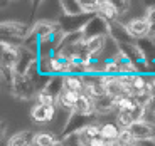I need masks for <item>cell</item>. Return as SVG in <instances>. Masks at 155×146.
<instances>
[{"mask_svg": "<svg viewBox=\"0 0 155 146\" xmlns=\"http://www.w3.org/2000/svg\"><path fill=\"white\" fill-rule=\"evenodd\" d=\"M83 81H84V94H88L93 101L106 94L101 74H84Z\"/></svg>", "mask_w": 155, "mask_h": 146, "instance_id": "5b68a950", "label": "cell"}, {"mask_svg": "<svg viewBox=\"0 0 155 146\" xmlns=\"http://www.w3.org/2000/svg\"><path fill=\"white\" fill-rule=\"evenodd\" d=\"M89 146H108V141H106L105 138H101V136H98V138H94L93 141L89 143Z\"/></svg>", "mask_w": 155, "mask_h": 146, "instance_id": "83f0119b", "label": "cell"}, {"mask_svg": "<svg viewBox=\"0 0 155 146\" xmlns=\"http://www.w3.org/2000/svg\"><path fill=\"white\" fill-rule=\"evenodd\" d=\"M59 7H61L62 14L68 17H76V15H86L83 10L81 0H58Z\"/></svg>", "mask_w": 155, "mask_h": 146, "instance_id": "2e32d148", "label": "cell"}, {"mask_svg": "<svg viewBox=\"0 0 155 146\" xmlns=\"http://www.w3.org/2000/svg\"><path fill=\"white\" fill-rule=\"evenodd\" d=\"M56 108L58 106H44V104L35 103L31 109V118L32 121L42 124V123H51L56 116Z\"/></svg>", "mask_w": 155, "mask_h": 146, "instance_id": "30bf717a", "label": "cell"}, {"mask_svg": "<svg viewBox=\"0 0 155 146\" xmlns=\"http://www.w3.org/2000/svg\"><path fill=\"white\" fill-rule=\"evenodd\" d=\"M83 35L84 39H89V37H96V35H105V37H110V22L106 19L96 14L93 15L91 19L86 22V25L83 27Z\"/></svg>", "mask_w": 155, "mask_h": 146, "instance_id": "3957f363", "label": "cell"}, {"mask_svg": "<svg viewBox=\"0 0 155 146\" xmlns=\"http://www.w3.org/2000/svg\"><path fill=\"white\" fill-rule=\"evenodd\" d=\"M101 77H103V84H105V92L108 96L115 97V99L128 96L123 82L120 81V76H106V74H101Z\"/></svg>", "mask_w": 155, "mask_h": 146, "instance_id": "ba28073f", "label": "cell"}, {"mask_svg": "<svg viewBox=\"0 0 155 146\" xmlns=\"http://www.w3.org/2000/svg\"><path fill=\"white\" fill-rule=\"evenodd\" d=\"M118 141L123 143L125 146H132V144H135V143H137V139H135V136L132 135V131H130V129H121L120 131V136H118Z\"/></svg>", "mask_w": 155, "mask_h": 146, "instance_id": "d4e9b609", "label": "cell"}, {"mask_svg": "<svg viewBox=\"0 0 155 146\" xmlns=\"http://www.w3.org/2000/svg\"><path fill=\"white\" fill-rule=\"evenodd\" d=\"M110 39H111L115 44L118 46H130V44H135L137 40L132 37V34L128 32L127 24L120 22V20H113L110 22Z\"/></svg>", "mask_w": 155, "mask_h": 146, "instance_id": "277c9868", "label": "cell"}, {"mask_svg": "<svg viewBox=\"0 0 155 146\" xmlns=\"http://www.w3.org/2000/svg\"><path fill=\"white\" fill-rule=\"evenodd\" d=\"M59 22H51V20H41V22L34 24V27H32V32L37 35L41 40H46L49 39L51 35L54 34L56 30H59Z\"/></svg>", "mask_w": 155, "mask_h": 146, "instance_id": "8fae6325", "label": "cell"}, {"mask_svg": "<svg viewBox=\"0 0 155 146\" xmlns=\"http://www.w3.org/2000/svg\"><path fill=\"white\" fill-rule=\"evenodd\" d=\"M19 56H20V46H14L7 40H2V67L15 69L17 62H19Z\"/></svg>", "mask_w": 155, "mask_h": 146, "instance_id": "52a82bcc", "label": "cell"}, {"mask_svg": "<svg viewBox=\"0 0 155 146\" xmlns=\"http://www.w3.org/2000/svg\"><path fill=\"white\" fill-rule=\"evenodd\" d=\"M98 136H101V126L98 123L88 124L86 128H83V129L78 133V138H79V141H81L83 146H89V143L93 141L94 138H98Z\"/></svg>", "mask_w": 155, "mask_h": 146, "instance_id": "9a60e30c", "label": "cell"}, {"mask_svg": "<svg viewBox=\"0 0 155 146\" xmlns=\"http://www.w3.org/2000/svg\"><path fill=\"white\" fill-rule=\"evenodd\" d=\"M73 113L81 116H96L94 114V101L88 96V94H79L76 101V106H74Z\"/></svg>", "mask_w": 155, "mask_h": 146, "instance_id": "5bb4252c", "label": "cell"}, {"mask_svg": "<svg viewBox=\"0 0 155 146\" xmlns=\"http://www.w3.org/2000/svg\"><path fill=\"white\" fill-rule=\"evenodd\" d=\"M31 4H32V12H37L39 7L44 4V0H31Z\"/></svg>", "mask_w": 155, "mask_h": 146, "instance_id": "f1b7e54d", "label": "cell"}, {"mask_svg": "<svg viewBox=\"0 0 155 146\" xmlns=\"http://www.w3.org/2000/svg\"><path fill=\"white\" fill-rule=\"evenodd\" d=\"M58 141H61V139L56 138V135H52L49 131H39L34 136V146H54Z\"/></svg>", "mask_w": 155, "mask_h": 146, "instance_id": "44dd1931", "label": "cell"}, {"mask_svg": "<svg viewBox=\"0 0 155 146\" xmlns=\"http://www.w3.org/2000/svg\"><path fill=\"white\" fill-rule=\"evenodd\" d=\"M132 146H140V144H138V143H135V144H132Z\"/></svg>", "mask_w": 155, "mask_h": 146, "instance_id": "4dcf8cb0", "label": "cell"}, {"mask_svg": "<svg viewBox=\"0 0 155 146\" xmlns=\"http://www.w3.org/2000/svg\"><path fill=\"white\" fill-rule=\"evenodd\" d=\"M64 89L76 94H83L84 92V81L83 76L79 74H66L64 76Z\"/></svg>", "mask_w": 155, "mask_h": 146, "instance_id": "ac0fdd59", "label": "cell"}, {"mask_svg": "<svg viewBox=\"0 0 155 146\" xmlns=\"http://www.w3.org/2000/svg\"><path fill=\"white\" fill-rule=\"evenodd\" d=\"M10 91L15 97L24 99V101H29V99H32V97L35 99V96H37V86H35V82L31 81V79L25 77V76H19V74H17Z\"/></svg>", "mask_w": 155, "mask_h": 146, "instance_id": "7a4b0ae2", "label": "cell"}, {"mask_svg": "<svg viewBox=\"0 0 155 146\" xmlns=\"http://www.w3.org/2000/svg\"><path fill=\"white\" fill-rule=\"evenodd\" d=\"M127 29L135 40H143V39H148V35H150V24L147 22L145 17H135V19L128 20Z\"/></svg>", "mask_w": 155, "mask_h": 146, "instance_id": "8992f818", "label": "cell"}, {"mask_svg": "<svg viewBox=\"0 0 155 146\" xmlns=\"http://www.w3.org/2000/svg\"><path fill=\"white\" fill-rule=\"evenodd\" d=\"M0 29H2V40H7L10 44H12V40L24 44V40L32 32V27H29L27 24L14 22V20H4L0 24Z\"/></svg>", "mask_w": 155, "mask_h": 146, "instance_id": "6da1fadb", "label": "cell"}, {"mask_svg": "<svg viewBox=\"0 0 155 146\" xmlns=\"http://www.w3.org/2000/svg\"><path fill=\"white\" fill-rule=\"evenodd\" d=\"M78 96L79 94H76V92H71V91H64L61 92V96L58 97V106L61 109H66V111H71L73 113L74 106H76V101H78Z\"/></svg>", "mask_w": 155, "mask_h": 146, "instance_id": "ffe728a7", "label": "cell"}, {"mask_svg": "<svg viewBox=\"0 0 155 146\" xmlns=\"http://www.w3.org/2000/svg\"><path fill=\"white\" fill-rule=\"evenodd\" d=\"M115 123L118 124L120 129H128V128L135 123V118L132 116V113H116Z\"/></svg>", "mask_w": 155, "mask_h": 146, "instance_id": "603a6c76", "label": "cell"}, {"mask_svg": "<svg viewBox=\"0 0 155 146\" xmlns=\"http://www.w3.org/2000/svg\"><path fill=\"white\" fill-rule=\"evenodd\" d=\"M132 131V135L135 136L137 141H143V139H152L155 138V124L153 121H135L132 126L128 128Z\"/></svg>", "mask_w": 155, "mask_h": 146, "instance_id": "9c48e42d", "label": "cell"}, {"mask_svg": "<svg viewBox=\"0 0 155 146\" xmlns=\"http://www.w3.org/2000/svg\"><path fill=\"white\" fill-rule=\"evenodd\" d=\"M35 103L37 104H44V106H58V99H56L52 94L46 91V89H41L35 96Z\"/></svg>", "mask_w": 155, "mask_h": 146, "instance_id": "cb8c5ba5", "label": "cell"}, {"mask_svg": "<svg viewBox=\"0 0 155 146\" xmlns=\"http://www.w3.org/2000/svg\"><path fill=\"white\" fill-rule=\"evenodd\" d=\"M62 146H83L78 135H73V136H68V138L62 139Z\"/></svg>", "mask_w": 155, "mask_h": 146, "instance_id": "4316f807", "label": "cell"}, {"mask_svg": "<svg viewBox=\"0 0 155 146\" xmlns=\"http://www.w3.org/2000/svg\"><path fill=\"white\" fill-rule=\"evenodd\" d=\"M120 131L121 129L118 128L116 123H105V124H101V138H105L108 143H111L115 139H118Z\"/></svg>", "mask_w": 155, "mask_h": 146, "instance_id": "7402d4cb", "label": "cell"}, {"mask_svg": "<svg viewBox=\"0 0 155 146\" xmlns=\"http://www.w3.org/2000/svg\"><path fill=\"white\" fill-rule=\"evenodd\" d=\"M113 111H116V99L115 97L105 94V96L94 99V114L96 116H105V114H110Z\"/></svg>", "mask_w": 155, "mask_h": 146, "instance_id": "4fadbf2b", "label": "cell"}, {"mask_svg": "<svg viewBox=\"0 0 155 146\" xmlns=\"http://www.w3.org/2000/svg\"><path fill=\"white\" fill-rule=\"evenodd\" d=\"M145 19L150 25H155V5H148L147 10H145Z\"/></svg>", "mask_w": 155, "mask_h": 146, "instance_id": "484cf974", "label": "cell"}, {"mask_svg": "<svg viewBox=\"0 0 155 146\" xmlns=\"http://www.w3.org/2000/svg\"><path fill=\"white\" fill-rule=\"evenodd\" d=\"M103 19H106L108 22H113V20H120V14L116 10L115 4H113L111 0H103L101 2V7H100V12H98Z\"/></svg>", "mask_w": 155, "mask_h": 146, "instance_id": "d6986e66", "label": "cell"}, {"mask_svg": "<svg viewBox=\"0 0 155 146\" xmlns=\"http://www.w3.org/2000/svg\"><path fill=\"white\" fill-rule=\"evenodd\" d=\"M34 133L29 129H24L10 136L7 141V146H34Z\"/></svg>", "mask_w": 155, "mask_h": 146, "instance_id": "e0dca14e", "label": "cell"}, {"mask_svg": "<svg viewBox=\"0 0 155 146\" xmlns=\"http://www.w3.org/2000/svg\"><path fill=\"white\" fill-rule=\"evenodd\" d=\"M108 39L110 37H105V35H96V37H89V39H84V46L88 49V52L94 57L101 56L105 52L106 46H108Z\"/></svg>", "mask_w": 155, "mask_h": 146, "instance_id": "7c38bea8", "label": "cell"}, {"mask_svg": "<svg viewBox=\"0 0 155 146\" xmlns=\"http://www.w3.org/2000/svg\"><path fill=\"white\" fill-rule=\"evenodd\" d=\"M152 118H153V123H155V109L152 111Z\"/></svg>", "mask_w": 155, "mask_h": 146, "instance_id": "f546056e", "label": "cell"}]
</instances>
